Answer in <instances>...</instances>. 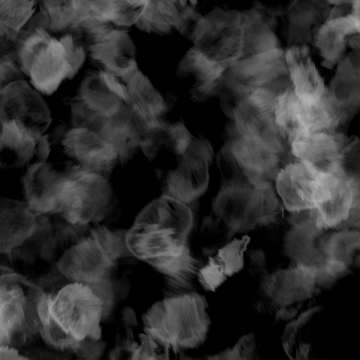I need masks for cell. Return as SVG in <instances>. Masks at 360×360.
<instances>
[{
  "instance_id": "74e56055",
  "label": "cell",
  "mask_w": 360,
  "mask_h": 360,
  "mask_svg": "<svg viewBox=\"0 0 360 360\" xmlns=\"http://www.w3.org/2000/svg\"><path fill=\"white\" fill-rule=\"evenodd\" d=\"M322 1H325L326 2L338 5V4H343V3L347 2V1H349L350 0H322Z\"/></svg>"
},
{
  "instance_id": "ba28073f",
  "label": "cell",
  "mask_w": 360,
  "mask_h": 360,
  "mask_svg": "<svg viewBox=\"0 0 360 360\" xmlns=\"http://www.w3.org/2000/svg\"><path fill=\"white\" fill-rule=\"evenodd\" d=\"M274 184H223L212 202V213L235 234L272 224L281 212Z\"/></svg>"
},
{
  "instance_id": "836d02e7",
  "label": "cell",
  "mask_w": 360,
  "mask_h": 360,
  "mask_svg": "<svg viewBox=\"0 0 360 360\" xmlns=\"http://www.w3.org/2000/svg\"><path fill=\"white\" fill-rule=\"evenodd\" d=\"M25 77L17 60L14 49L1 51L0 90L13 82L25 80Z\"/></svg>"
},
{
  "instance_id": "8fae6325",
  "label": "cell",
  "mask_w": 360,
  "mask_h": 360,
  "mask_svg": "<svg viewBox=\"0 0 360 360\" xmlns=\"http://www.w3.org/2000/svg\"><path fill=\"white\" fill-rule=\"evenodd\" d=\"M316 280L315 269L295 262L272 271L266 269L257 278L253 308L276 321L289 320L297 311L293 305L310 296Z\"/></svg>"
},
{
  "instance_id": "4316f807",
  "label": "cell",
  "mask_w": 360,
  "mask_h": 360,
  "mask_svg": "<svg viewBox=\"0 0 360 360\" xmlns=\"http://www.w3.org/2000/svg\"><path fill=\"white\" fill-rule=\"evenodd\" d=\"M76 22L94 18L129 27L135 25L143 15L148 0H76Z\"/></svg>"
},
{
  "instance_id": "e0dca14e",
  "label": "cell",
  "mask_w": 360,
  "mask_h": 360,
  "mask_svg": "<svg viewBox=\"0 0 360 360\" xmlns=\"http://www.w3.org/2000/svg\"><path fill=\"white\" fill-rule=\"evenodd\" d=\"M333 173L323 172L295 160L285 165L275 181V188L285 208L290 213L316 209L326 198Z\"/></svg>"
},
{
  "instance_id": "f1b7e54d",
  "label": "cell",
  "mask_w": 360,
  "mask_h": 360,
  "mask_svg": "<svg viewBox=\"0 0 360 360\" xmlns=\"http://www.w3.org/2000/svg\"><path fill=\"white\" fill-rule=\"evenodd\" d=\"M327 92L349 116L352 115L360 108V68L345 56Z\"/></svg>"
},
{
  "instance_id": "f546056e",
  "label": "cell",
  "mask_w": 360,
  "mask_h": 360,
  "mask_svg": "<svg viewBox=\"0 0 360 360\" xmlns=\"http://www.w3.org/2000/svg\"><path fill=\"white\" fill-rule=\"evenodd\" d=\"M37 7V0H0L1 51L14 49L20 30Z\"/></svg>"
},
{
  "instance_id": "1f68e13d",
  "label": "cell",
  "mask_w": 360,
  "mask_h": 360,
  "mask_svg": "<svg viewBox=\"0 0 360 360\" xmlns=\"http://www.w3.org/2000/svg\"><path fill=\"white\" fill-rule=\"evenodd\" d=\"M202 253L208 257L229 242L235 234L213 213L204 218L200 230Z\"/></svg>"
},
{
  "instance_id": "2e32d148",
  "label": "cell",
  "mask_w": 360,
  "mask_h": 360,
  "mask_svg": "<svg viewBox=\"0 0 360 360\" xmlns=\"http://www.w3.org/2000/svg\"><path fill=\"white\" fill-rule=\"evenodd\" d=\"M288 146L296 160L326 173H345L360 157V139L337 131L301 133L292 138Z\"/></svg>"
},
{
  "instance_id": "8992f818",
  "label": "cell",
  "mask_w": 360,
  "mask_h": 360,
  "mask_svg": "<svg viewBox=\"0 0 360 360\" xmlns=\"http://www.w3.org/2000/svg\"><path fill=\"white\" fill-rule=\"evenodd\" d=\"M1 268L0 345L19 350L41 339L38 302L42 288L15 271Z\"/></svg>"
},
{
  "instance_id": "7a4b0ae2",
  "label": "cell",
  "mask_w": 360,
  "mask_h": 360,
  "mask_svg": "<svg viewBox=\"0 0 360 360\" xmlns=\"http://www.w3.org/2000/svg\"><path fill=\"white\" fill-rule=\"evenodd\" d=\"M126 232L103 222L89 224L55 262L69 281L90 287L102 298L106 317L129 292L128 267L135 257L127 246Z\"/></svg>"
},
{
  "instance_id": "83f0119b",
  "label": "cell",
  "mask_w": 360,
  "mask_h": 360,
  "mask_svg": "<svg viewBox=\"0 0 360 360\" xmlns=\"http://www.w3.org/2000/svg\"><path fill=\"white\" fill-rule=\"evenodd\" d=\"M126 84L132 108L147 124L162 120L166 103L147 77L138 70Z\"/></svg>"
},
{
  "instance_id": "9c48e42d",
  "label": "cell",
  "mask_w": 360,
  "mask_h": 360,
  "mask_svg": "<svg viewBox=\"0 0 360 360\" xmlns=\"http://www.w3.org/2000/svg\"><path fill=\"white\" fill-rule=\"evenodd\" d=\"M51 231L49 215L36 212L26 201L1 198L0 252L11 263L34 262Z\"/></svg>"
},
{
  "instance_id": "3957f363",
  "label": "cell",
  "mask_w": 360,
  "mask_h": 360,
  "mask_svg": "<svg viewBox=\"0 0 360 360\" xmlns=\"http://www.w3.org/2000/svg\"><path fill=\"white\" fill-rule=\"evenodd\" d=\"M194 216L188 205L162 195L146 205L127 230V246L136 259L164 276L177 274L200 262L192 254Z\"/></svg>"
},
{
  "instance_id": "4fadbf2b",
  "label": "cell",
  "mask_w": 360,
  "mask_h": 360,
  "mask_svg": "<svg viewBox=\"0 0 360 360\" xmlns=\"http://www.w3.org/2000/svg\"><path fill=\"white\" fill-rule=\"evenodd\" d=\"M127 28L110 22L84 18L70 30L82 37L86 52L98 70L119 77L126 84L139 70L136 47Z\"/></svg>"
},
{
  "instance_id": "484cf974",
  "label": "cell",
  "mask_w": 360,
  "mask_h": 360,
  "mask_svg": "<svg viewBox=\"0 0 360 360\" xmlns=\"http://www.w3.org/2000/svg\"><path fill=\"white\" fill-rule=\"evenodd\" d=\"M285 59L295 95L305 103L319 101L327 88L310 57L309 48L305 45L292 46L286 51Z\"/></svg>"
},
{
  "instance_id": "d6986e66",
  "label": "cell",
  "mask_w": 360,
  "mask_h": 360,
  "mask_svg": "<svg viewBox=\"0 0 360 360\" xmlns=\"http://www.w3.org/2000/svg\"><path fill=\"white\" fill-rule=\"evenodd\" d=\"M61 146L68 161L108 179L120 164L114 147L100 133L89 129L73 127L64 134Z\"/></svg>"
},
{
  "instance_id": "d590c367",
  "label": "cell",
  "mask_w": 360,
  "mask_h": 360,
  "mask_svg": "<svg viewBox=\"0 0 360 360\" xmlns=\"http://www.w3.org/2000/svg\"><path fill=\"white\" fill-rule=\"evenodd\" d=\"M266 257L261 249L247 250L245 254V267L248 274L257 278L266 269Z\"/></svg>"
},
{
  "instance_id": "6da1fadb",
  "label": "cell",
  "mask_w": 360,
  "mask_h": 360,
  "mask_svg": "<svg viewBox=\"0 0 360 360\" xmlns=\"http://www.w3.org/2000/svg\"><path fill=\"white\" fill-rule=\"evenodd\" d=\"M41 339L51 350L80 359H98L105 348L101 323L104 302L90 287L70 281L58 269L37 281Z\"/></svg>"
},
{
  "instance_id": "d4e9b609",
  "label": "cell",
  "mask_w": 360,
  "mask_h": 360,
  "mask_svg": "<svg viewBox=\"0 0 360 360\" xmlns=\"http://www.w3.org/2000/svg\"><path fill=\"white\" fill-rule=\"evenodd\" d=\"M146 122L131 105H124L99 132L117 151L120 164L128 162L140 148Z\"/></svg>"
},
{
  "instance_id": "5bb4252c",
  "label": "cell",
  "mask_w": 360,
  "mask_h": 360,
  "mask_svg": "<svg viewBox=\"0 0 360 360\" xmlns=\"http://www.w3.org/2000/svg\"><path fill=\"white\" fill-rule=\"evenodd\" d=\"M349 115L326 91L315 103H305L292 88L279 96L275 119L281 136L288 141L304 132L336 131Z\"/></svg>"
},
{
  "instance_id": "30bf717a",
  "label": "cell",
  "mask_w": 360,
  "mask_h": 360,
  "mask_svg": "<svg viewBox=\"0 0 360 360\" xmlns=\"http://www.w3.org/2000/svg\"><path fill=\"white\" fill-rule=\"evenodd\" d=\"M126 105H131L129 91L119 77L101 70H91L71 100L72 125L99 133Z\"/></svg>"
},
{
  "instance_id": "4dcf8cb0",
  "label": "cell",
  "mask_w": 360,
  "mask_h": 360,
  "mask_svg": "<svg viewBox=\"0 0 360 360\" xmlns=\"http://www.w3.org/2000/svg\"><path fill=\"white\" fill-rule=\"evenodd\" d=\"M37 6L39 12L30 21L53 34L69 31L77 21L76 0H37Z\"/></svg>"
},
{
  "instance_id": "d6a6232c",
  "label": "cell",
  "mask_w": 360,
  "mask_h": 360,
  "mask_svg": "<svg viewBox=\"0 0 360 360\" xmlns=\"http://www.w3.org/2000/svg\"><path fill=\"white\" fill-rule=\"evenodd\" d=\"M256 338L254 333L242 335L235 345L210 356L208 359L219 360H256L259 359Z\"/></svg>"
},
{
  "instance_id": "9a60e30c",
  "label": "cell",
  "mask_w": 360,
  "mask_h": 360,
  "mask_svg": "<svg viewBox=\"0 0 360 360\" xmlns=\"http://www.w3.org/2000/svg\"><path fill=\"white\" fill-rule=\"evenodd\" d=\"M213 151L208 141L193 137L186 150L167 169L158 170L162 195L188 205L207 189Z\"/></svg>"
},
{
  "instance_id": "7c38bea8",
  "label": "cell",
  "mask_w": 360,
  "mask_h": 360,
  "mask_svg": "<svg viewBox=\"0 0 360 360\" xmlns=\"http://www.w3.org/2000/svg\"><path fill=\"white\" fill-rule=\"evenodd\" d=\"M65 165L68 179L57 216L77 226L103 222L115 203L108 179L83 170L69 161Z\"/></svg>"
},
{
  "instance_id": "277c9868",
  "label": "cell",
  "mask_w": 360,
  "mask_h": 360,
  "mask_svg": "<svg viewBox=\"0 0 360 360\" xmlns=\"http://www.w3.org/2000/svg\"><path fill=\"white\" fill-rule=\"evenodd\" d=\"M14 51L32 86L46 95L75 77L86 53L83 38L77 31L55 34L30 20L20 30Z\"/></svg>"
},
{
  "instance_id": "52a82bcc",
  "label": "cell",
  "mask_w": 360,
  "mask_h": 360,
  "mask_svg": "<svg viewBox=\"0 0 360 360\" xmlns=\"http://www.w3.org/2000/svg\"><path fill=\"white\" fill-rule=\"evenodd\" d=\"M233 127L217 157L223 184H273L285 165L286 152L259 139L241 135Z\"/></svg>"
},
{
  "instance_id": "5b68a950",
  "label": "cell",
  "mask_w": 360,
  "mask_h": 360,
  "mask_svg": "<svg viewBox=\"0 0 360 360\" xmlns=\"http://www.w3.org/2000/svg\"><path fill=\"white\" fill-rule=\"evenodd\" d=\"M208 303L198 292L163 295L143 314V331L159 359L204 345L211 326Z\"/></svg>"
},
{
  "instance_id": "603a6c76",
  "label": "cell",
  "mask_w": 360,
  "mask_h": 360,
  "mask_svg": "<svg viewBox=\"0 0 360 360\" xmlns=\"http://www.w3.org/2000/svg\"><path fill=\"white\" fill-rule=\"evenodd\" d=\"M250 242L248 235L234 237L200 264L197 281L207 292H215L229 278L245 267V254Z\"/></svg>"
},
{
  "instance_id": "e575fe53",
  "label": "cell",
  "mask_w": 360,
  "mask_h": 360,
  "mask_svg": "<svg viewBox=\"0 0 360 360\" xmlns=\"http://www.w3.org/2000/svg\"><path fill=\"white\" fill-rule=\"evenodd\" d=\"M344 6L352 30L347 39V46L353 51H360V0H350L345 3Z\"/></svg>"
},
{
  "instance_id": "7402d4cb",
  "label": "cell",
  "mask_w": 360,
  "mask_h": 360,
  "mask_svg": "<svg viewBox=\"0 0 360 360\" xmlns=\"http://www.w3.org/2000/svg\"><path fill=\"white\" fill-rule=\"evenodd\" d=\"M226 69L195 49L180 62L177 75L191 98L204 102L220 94Z\"/></svg>"
},
{
  "instance_id": "44dd1931",
  "label": "cell",
  "mask_w": 360,
  "mask_h": 360,
  "mask_svg": "<svg viewBox=\"0 0 360 360\" xmlns=\"http://www.w3.org/2000/svg\"><path fill=\"white\" fill-rule=\"evenodd\" d=\"M1 166L21 168L45 162L50 152L49 135H35L12 123L0 122Z\"/></svg>"
},
{
  "instance_id": "ffe728a7",
  "label": "cell",
  "mask_w": 360,
  "mask_h": 360,
  "mask_svg": "<svg viewBox=\"0 0 360 360\" xmlns=\"http://www.w3.org/2000/svg\"><path fill=\"white\" fill-rule=\"evenodd\" d=\"M68 179L65 165L60 169L42 162L27 167L22 180L26 202L37 212L57 215Z\"/></svg>"
},
{
  "instance_id": "ac0fdd59",
  "label": "cell",
  "mask_w": 360,
  "mask_h": 360,
  "mask_svg": "<svg viewBox=\"0 0 360 360\" xmlns=\"http://www.w3.org/2000/svg\"><path fill=\"white\" fill-rule=\"evenodd\" d=\"M52 121L49 107L26 80L0 90V122H8L35 135L45 134Z\"/></svg>"
},
{
  "instance_id": "8d00e7d4",
  "label": "cell",
  "mask_w": 360,
  "mask_h": 360,
  "mask_svg": "<svg viewBox=\"0 0 360 360\" xmlns=\"http://www.w3.org/2000/svg\"><path fill=\"white\" fill-rule=\"evenodd\" d=\"M0 359H29V358L21 354L18 349L0 345Z\"/></svg>"
},
{
  "instance_id": "cb8c5ba5",
  "label": "cell",
  "mask_w": 360,
  "mask_h": 360,
  "mask_svg": "<svg viewBox=\"0 0 360 360\" xmlns=\"http://www.w3.org/2000/svg\"><path fill=\"white\" fill-rule=\"evenodd\" d=\"M193 136L181 122L169 123L163 120L147 124L140 148L150 161L161 157L172 165L184 153Z\"/></svg>"
}]
</instances>
